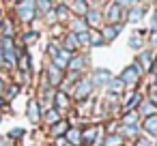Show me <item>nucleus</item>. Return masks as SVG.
<instances>
[{
  "mask_svg": "<svg viewBox=\"0 0 157 146\" xmlns=\"http://www.w3.org/2000/svg\"><path fill=\"white\" fill-rule=\"evenodd\" d=\"M142 67L138 65V62H133V65H129V67H125L123 69V73H121V82L125 84V86H133V84H138L140 82V77H142Z\"/></svg>",
  "mask_w": 157,
  "mask_h": 146,
  "instance_id": "1",
  "label": "nucleus"
},
{
  "mask_svg": "<svg viewBox=\"0 0 157 146\" xmlns=\"http://www.w3.org/2000/svg\"><path fill=\"white\" fill-rule=\"evenodd\" d=\"M93 88H95V86H93V80H90V77H80V80L73 84L71 92H73V97H75L78 101H82V99H86V97L90 95Z\"/></svg>",
  "mask_w": 157,
  "mask_h": 146,
  "instance_id": "2",
  "label": "nucleus"
},
{
  "mask_svg": "<svg viewBox=\"0 0 157 146\" xmlns=\"http://www.w3.org/2000/svg\"><path fill=\"white\" fill-rule=\"evenodd\" d=\"M17 17L22 22H33L37 17V9H35V0H24L22 5H17Z\"/></svg>",
  "mask_w": 157,
  "mask_h": 146,
  "instance_id": "3",
  "label": "nucleus"
},
{
  "mask_svg": "<svg viewBox=\"0 0 157 146\" xmlns=\"http://www.w3.org/2000/svg\"><path fill=\"white\" fill-rule=\"evenodd\" d=\"M105 22L108 24H118V22H123L125 20V9H121L116 2H112L108 9H105Z\"/></svg>",
  "mask_w": 157,
  "mask_h": 146,
  "instance_id": "4",
  "label": "nucleus"
},
{
  "mask_svg": "<svg viewBox=\"0 0 157 146\" xmlns=\"http://www.w3.org/2000/svg\"><path fill=\"white\" fill-rule=\"evenodd\" d=\"M88 65V56L86 54H71L69 62H67V71H75V73H82V69Z\"/></svg>",
  "mask_w": 157,
  "mask_h": 146,
  "instance_id": "5",
  "label": "nucleus"
},
{
  "mask_svg": "<svg viewBox=\"0 0 157 146\" xmlns=\"http://www.w3.org/2000/svg\"><path fill=\"white\" fill-rule=\"evenodd\" d=\"M45 77H48V84H50L52 88H56V86H60V84L65 82L63 69H58V67H54V65H50V67H48V71H45Z\"/></svg>",
  "mask_w": 157,
  "mask_h": 146,
  "instance_id": "6",
  "label": "nucleus"
},
{
  "mask_svg": "<svg viewBox=\"0 0 157 146\" xmlns=\"http://www.w3.org/2000/svg\"><path fill=\"white\" fill-rule=\"evenodd\" d=\"M121 30H123V22H118V24H108V26L101 30V37H103L105 43H110V41H114V39L121 35Z\"/></svg>",
  "mask_w": 157,
  "mask_h": 146,
  "instance_id": "7",
  "label": "nucleus"
},
{
  "mask_svg": "<svg viewBox=\"0 0 157 146\" xmlns=\"http://www.w3.org/2000/svg\"><path fill=\"white\" fill-rule=\"evenodd\" d=\"M84 22H86V26H88V28H97V26H101L103 15H101V11H99V9H88V11H86V15H84Z\"/></svg>",
  "mask_w": 157,
  "mask_h": 146,
  "instance_id": "8",
  "label": "nucleus"
},
{
  "mask_svg": "<svg viewBox=\"0 0 157 146\" xmlns=\"http://www.w3.org/2000/svg\"><path fill=\"white\" fill-rule=\"evenodd\" d=\"M26 114H28L30 122H39V120L43 118V114H41V103H39L37 99H30V101H28V107H26Z\"/></svg>",
  "mask_w": 157,
  "mask_h": 146,
  "instance_id": "9",
  "label": "nucleus"
},
{
  "mask_svg": "<svg viewBox=\"0 0 157 146\" xmlns=\"http://www.w3.org/2000/svg\"><path fill=\"white\" fill-rule=\"evenodd\" d=\"M153 60H155L153 50H140V54H138V60H136V62L142 67V71H146V69H151Z\"/></svg>",
  "mask_w": 157,
  "mask_h": 146,
  "instance_id": "10",
  "label": "nucleus"
},
{
  "mask_svg": "<svg viewBox=\"0 0 157 146\" xmlns=\"http://www.w3.org/2000/svg\"><path fill=\"white\" fill-rule=\"evenodd\" d=\"M110 77H112V73L108 69H95L90 80H93V86H105L110 82Z\"/></svg>",
  "mask_w": 157,
  "mask_h": 146,
  "instance_id": "11",
  "label": "nucleus"
},
{
  "mask_svg": "<svg viewBox=\"0 0 157 146\" xmlns=\"http://www.w3.org/2000/svg\"><path fill=\"white\" fill-rule=\"evenodd\" d=\"M144 13H146V9L136 5V7H131V9H127V11H125V20H127V22H131V24H138V22L144 17Z\"/></svg>",
  "mask_w": 157,
  "mask_h": 146,
  "instance_id": "12",
  "label": "nucleus"
},
{
  "mask_svg": "<svg viewBox=\"0 0 157 146\" xmlns=\"http://www.w3.org/2000/svg\"><path fill=\"white\" fill-rule=\"evenodd\" d=\"M78 47H80V43H78V37L73 35V32H67L65 35V39H63V50H67V52H78Z\"/></svg>",
  "mask_w": 157,
  "mask_h": 146,
  "instance_id": "13",
  "label": "nucleus"
},
{
  "mask_svg": "<svg viewBox=\"0 0 157 146\" xmlns=\"http://www.w3.org/2000/svg\"><path fill=\"white\" fill-rule=\"evenodd\" d=\"M67 129H69V122L60 118L58 122H54V125L50 127V133H52V137H63V135L67 133Z\"/></svg>",
  "mask_w": 157,
  "mask_h": 146,
  "instance_id": "14",
  "label": "nucleus"
},
{
  "mask_svg": "<svg viewBox=\"0 0 157 146\" xmlns=\"http://www.w3.org/2000/svg\"><path fill=\"white\" fill-rule=\"evenodd\" d=\"M88 9H90V7H88V2H86V0H73L69 11H73V15H78V17H84Z\"/></svg>",
  "mask_w": 157,
  "mask_h": 146,
  "instance_id": "15",
  "label": "nucleus"
},
{
  "mask_svg": "<svg viewBox=\"0 0 157 146\" xmlns=\"http://www.w3.org/2000/svg\"><path fill=\"white\" fill-rule=\"evenodd\" d=\"M97 133H99V129H95V127L84 129V131H82V144H84V146H93V144H95Z\"/></svg>",
  "mask_w": 157,
  "mask_h": 146,
  "instance_id": "16",
  "label": "nucleus"
},
{
  "mask_svg": "<svg viewBox=\"0 0 157 146\" xmlns=\"http://www.w3.org/2000/svg\"><path fill=\"white\" fill-rule=\"evenodd\" d=\"M67 144H73V146H82V131L80 129H67Z\"/></svg>",
  "mask_w": 157,
  "mask_h": 146,
  "instance_id": "17",
  "label": "nucleus"
},
{
  "mask_svg": "<svg viewBox=\"0 0 157 146\" xmlns=\"http://www.w3.org/2000/svg\"><path fill=\"white\" fill-rule=\"evenodd\" d=\"M142 127H144V131H146L148 135H155V137H157V114H153V116H146Z\"/></svg>",
  "mask_w": 157,
  "mask_h": 146,
  "instance_id": "18",
  "label": "nucleus"
},
{
  "mask_svg": "<svg viewBox=\"0 0 157 146\" xmlns=\"http://www.w3.org/2000/svg\"><path fill=\"white\" fill-rule=\"evenodd\" d=\"M105 86H108V92H110L112 97H118V92L125 88V84H123L118 77H110V82H108Z\"/></svg>",
  "mask_w": 157,
  "mask_h": 146,
  "instance_id": "19",
  "label": "nucleus"
},
{
  "mask_svg": "<svg viewBox=\"0 0 157 146\" xmlns=\"http://www.w3.org/2000/svg\"><path fill=\"white\" fill-rule=\"evenodd\" d=\"M123 144H125V140L121 133H108L103 140V146H123Z\"/></svg>",
  "mask_w": 157,
  "mask_h": 146,
  "instance_id": "20",
  "label": "nucleus"
},
{
  "mask_svg": "<svg viewBox=\"0 0 157 146\" xmlns=\"http://www.w3.org/2000/svg\"><path fill=\"white\" fill-rule=\"evenodd\" d=\"M88 45H93V47H101V45H105L101 32H97V30H88Z\"/></svg>",
  "mask_w": 157,
  "mask_h": 146,
  "instance_id": "21",
  "label": "nucleus"
},
{
  "mask_svg": "<svg viewBox=\"0 0 157 146\" xmlns=\"http://www.w3.org/2000/svg\"><path fill=\"white\" fill-rule=\"evenodd\" d=\"M155 114V105L153 103H148V101H140V105H138V116H153Z\"/></svg>",
  "mask_w": 157,
  "mask_h": 146,
  "instance_id": "22",
  "label": "nucleus"
},
{
  "mask_svg": "<svg viewBox=\"0 0 157 146\" xmlns=\"http://www.w3.org/2000/svg\"><path fill=\"white\" fill-rule=\"evenodd\" d=\"M140 101H142V95H140V92H133V95L127 99V103L123 105V110H125V112H131L136 105H140Z\"/></svg>",
  "mask_w": 157,
  "mask_h": 146,
  "instance_id": "23",
  "label": "nucleus"
},
{
  "mask_svg": "<svg viewBox=\"0 0 157 146\" xmlns=\"http://www.w3.org/2000/svg\"><path fill=\"white\" fill-rule=\"evenodd\" d=\"M88 30V26H86V22H84V17H75L73 22H71V32H86Z\"/></svg>",
  "mask_w": 157,
  "mask_h": 146,
  "instance_id": "24",
  "label": "nucleus"
},
{
  "mask_svg": "<svg viewBox=\"0 0 157 146\" xmlns=\"http://www.w3.org/2000/svg\"><path fill=\"white\" fill-rule=\"evenodd\" d=\"M52 13L56 15V20H67L71 11H69V5H63V2H60V5H58V7L52 11Z\"/></svg>",
  "mask_w": 157,
  "mask_h": 146,
  "instance_id": "25",
  "label": "nucleus"
},
{
  "mask_svg": "<svg viewBox=\"0 0 157 146\" xmlns=\"http://www.w3.org/2000/svg\"><path fill=\"white\" fill-rule=\"evenodd\" d=\"M35 9H37V13H50L52 11V2L50 0H35Z\"/></svg>",
  "mask_w": 157,
  "mask_h": 146,
  "instance_id": "26",
  "label": "nucleus"
},
{
  "mask_svg": "<svg viewBox=\"0 0 157 146\" xmlns=\"http://www.w3.org/2000/svg\"><path fill=\"white\" fill-rule=\"evenodd\" d=\"M142 39H144V37H140L138 32H133V35L129 37V47L136 50V52H140V50H142Z\"/></svg>",
  "mask_w": 157,
  "mask_h": 146,
  "instance_id": "27",
  "label": "nucleus"
},
{
  "mask_svg": "<svg viewBox=\"0 0 157 146\" xmlns=\"http://www.w3.org/2000/svg\"><path fill=\"white\" fill-rule=\"evenodd\" d=\"M45 120H48L50 125H54V122H58V120H60V110H56V107H52V110H48V112H45Z\"/></svg>",
  "mask_w": 157,
  "mask_h": 146,
  "instance_id": "28",
  "label": "nucleus"
},
{
  "mask_svg": "<svg viewBox=\"0 0 157 146\" xmlns=\"http://www.w3.org/2000/svg\"><path fill=\"white\" fill-rule=\"evenodd\" d=\"M123 125H138V112H125L123 116Z\"/></svg>",
  "mask_w": 157,
  "mask_h": 146,
  "instance_id": "29",
  "label": "nucleus"
},
{
  "mask_svg": "<svg viewBox=\"0 0 157 146\" xmlns=\"http://www.w3.org/2000/svg\"><path fill=\"white\" fill-rule=\"evenodd\" d=\"M56 110H60V107H69V99H67V95L65 92H58L56 95V105H54Z\"/></svg>",
  "mask_w": 157,
  "mask_h": 146,
  "instance_id": "30",
  "label": "nucleus"
},
{
  "mask_svg": "<svg viewBox=\"0 0 157 146\" xmlns=\"http://www.w3.org/2000/svg\"><path fill=\"white\" fill-rule=\"evenodd\" d=\"M123 135H131V137H138V125H123Z\"/></svg>",
  "mask_w": 157,
  "mask_h": 146,
  "instance_id": "31",
  "label": "nucleus"
},
{
  "mask_svg": "<svg viewBox=\"0 0 157 146\" xmlns=\"http://www.w3.org/2000/svg\"><path fill=\"white\" fill-rule=\"evenodd\" d=\"M114 2L121 7V9H131V7H136L140 0H114Z\"/></svg>",
  "mask_w": 157,
  "mask_h": 146,
  "instance_id": "32",
  "label": "nucleus"
},
{
  "mask_svg": "<svg viewBox=\"0 0 157 146\" xmlns=\"http://www.w3.org/2000/svg\"><path fill=\"white\" fill-rule=\"evenodd\" d=\"M148 103H153L157 107V86H151L148 88Z\"/></svg>",
  "mask_w": 157,
  "mask_h": 146,
  "instance_id": "33",
  "label": "nucleus"
},
{
  "mask_svg": "<svg viewBox=\"0 0 157 146\" xmlns=\"http://www.w3.org/2000/svg\"><path fill=\"white\" fill-rule=\"evenodd\" d=\"M37 37H39V32H37V30H28V32H24V41H26V43H33Z\"/></svg>",
  "mask_w": 157,
  "mask_h": 146,
  "instance_id": "34",
  "label": "nucleus"
},
{
  "mask_svg": "<svg viewBox=\"0 0 157 146\" xmlns=\"http://www.w3.org/2000/svg\"><path fill=\"white\" fill-rule=\"evenodd\" d=\"M73 35H75V32H73ZM75 37H78V43H80V45H88V30H86V32H78Z\"/></svg>",
  "mask_w": 157,
  "mask_h": 146,
  "instance_id": "35",
  "label": "nucleus"
},
{
  "mask_svg": "<svg viewBox=\"0 0 157 146\" xmlns=\"http://www.w3.org/2000/svg\"><path fill=\"white\" fill-rule=\"evenodd\" d=\"M22 135H24V129H11V133H9L11 140H17V137H22Z\"/></svg>",
  "mask_w": 157,
  "mask_h": 146,
  "instance_id": "36",
  "label": "nucleus"
},
{
  "mask_svg": "<svg viewBox=\"0 0 157 146\" xmlns=\"http://www.w3.org/2000/svg\"><path fill=\"white\" fill-rule=\"evenodd\" d=\"M136 146H153V142L146 140V137H138V140H136Z\"/></svg>",
  "mask_w": 157,
  "mask_h": 146,
  "instance_id": "37",
  "label": "nucleus"
},
{
  "mask_svg": "<svg viewBox=\"0 0 157 146\" xmlns=\"http://www.w3.org/2000/svg\"><path fill=\"white\" fill-rule=\"evenodd\" d=\"M17 92H20V86H11V88H9V92H7V99H13Z\"/></svg>",
  "mask_w": 157,
  "mask_h": 146,
  "instance_id": "38",
  "label": "nucleus"
},
{
  "mask_svg": "<svg viewBox=\"0 0 157 146\" xmlns=\"http://www.w3.org/2000/svg\"><path fill=\"white\" fill-rule=\"evenodd\" d=\"M151 30L157 32V9L153 11V17H151Z\"/></svg>",
  "mask_w": 157,
  "mask_h": 146,
  "instance_id": "39",
  "label": "nucleus"
},
{
  "mask_svg": "<svg viewBox=\"0 0 157 146\" xmlns=\"http://www.w3.org/2000/svg\"><path fill=\"white\" fill-rule=\"evenodd\" d=\"M58 50H60V47H58L56 43H50V47H48V54H50V56H54V54H56Z\"/></svg>",
  "mask_w": 157,
  "mask_h": 146,
  "instance_id": "40",
  "label": "nucleus"
},
{
  "mask_svg": "<svg viewBox=\"0 0 157 146\" xmlns=\"http://www.w3.org/2000/svg\"><path fill=\"white\" fill-rule=\"evenodd\" d=\"M157 43V32L155 30H151V37H148V45H155Z\"/></svg>",
  "mask_w": 157,
  "mask_h": 146,
  "instance_id": "41",
  "label": "nucleus"
},
{
  "mask_svg": "<svg viewBox=\"0 0 157 146\" xmlns=\"http://www.w3.org/2000/svg\"><path fill=\"white\" fill-rule=\"evenodd\" d=\"M2 90H5V80L0 77V95H2Z\"/></svg>",
  "mask_w": 157,
  "mask_h": 146,
  "instance_id": "42",
  "label": "nucleus"
},
{
  "mask_svg": "<svg viewBox=\"0 0 157 146\" xmlns=\"http://www.w3.org/2000/svg\"><path fill=\"white\" fill-rule=\"evenodd\" d=\"M60 2H63V5H71V2H73V0H60Z\"/></svg>",
  "mask_w": 157,
  "mask_h": 146,
  "instance_id": "43",
  "label": "nucleus"
},
{
  "mask_svg": "<svg viewBox=\"0 0 157 146\" xmlns=\"http://www.w3.org/2000/svg\"><path fill=\"white\" fill-rule=\"evenodd\" d=\"M0 146H9V142H5V140H0Z\"/></svg>",
  "mask_w": 157,
  "mask_h": 146,
  "instance_id": "44",
  "label": "nucleus"
},
{
  "mask_svg": "<svg viewBox=\"0 0 157 146\" xmlns=\"http://www.w3.org/2000/svg\"><path fill=\"white\" fill-rule=\"evenodd\" d=\"M0 28H2V11H0Z\"/></svg>",
  "mask_w": 157,
  "mask_h": 146,
  "instance_id": "45",
  "label": "nucleus"
},
{
  "mask_svg": "<svg viewBox=\"0 0 157 146\" xmlns=\"http://www.w3.org/2000/svg\"><path fill=\"white\" fill-rule=\"evenodd\" d=\"M13 2H15V5H22V2H24V0H13Z\"/></svg>",
  "mask_w": 157,
  "mask_h": 146,
  "instance_id": "46",
  "label": "nucleus"
},
{
  "mask_svg": "<svg viewBox=\"0 0 157 146\" xmlns=\"http://www.w3.org/2000/svg\"><path fill=\"white\" fill-rule=\"evenodd\" d=\"M153 86H157V73H155V82H153Z\"/></svg>",
  "mask_w": 157,
  "mask_h": 146,
  "instance_id": "47",
  "label": "nucleus"
},
{
  "mask_svg": "<svg viewBox=\"0 0 157 146\" xmlns=\"http://www.w3.org/2000/svg\"><path fill=\"white\" fill-rule=\"evenodd\" d=\"M63 146H73V144H63Z\"/></svg>",
  "mask_w": 157,
  "mask_h": 146,
  "instance_id": "48",
  "label": "nucleus"
},
{
  "mask_svg": "<svg viewBox=\"0 0 157 146\" xmlns=\"http://www.w3.org/2000/svg\"><path fill=\"white\" fill-rule=\"evenodd\" d=\"M153 146H157V140H155V144H153Z\"/></svg>",
  "mask_w": 157,
  "mask_h": 146,
  "instance_id": "49",
  "label": "nucleus"
},
{
  "mask_svg": "<svg viewBox=\"0 0 157 146\" xmlns=\"http://www.w3.org/2000/svg\"><path fill=\"white\" fill-rule=\"evenodd\" d=\"M142 2H148V0H142Z\"/></svg>",
  "mask_w": 157,
  "mask_h": 146,
  "instance_id": "50",
  "label": "nucleus"
}]
</instances>
